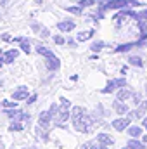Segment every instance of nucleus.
<instances>
[{
    "instance_id": "nucleus-1",
    "label": "nucleus",
    "mask_w": 147,
    "mask_h": 149,
    "mask_svg": "<svg viewBox=\"0 0 147 149\" xmlns=\"http://www.w3.org/2000/svg\"><path fill=\"white\" fill-rule=\"evenodd\" d=\"M69 118V101L68 99H61V108L57 111V116H55V121H66Z\"/></svg>"
},
{
    "instance_id": "nucleus-2",
    "label": "nucleus",
    "mask_w": 147,
    "mask_h": 149,
    "mask_svg": "<svg viewBox=\"0 0 147 149\" xmlns=\"http://www.w3.org/2000/svg\"><path fill=\"white\" fill-rule=\"evenodd\" d=\"M125 85H126L125 78H116V80H111L109 83L106 85V88L102 90V94H111V92H114L116 88H121V87H125Z\"/></svg>"
},
{
    "instance_id": "nucleus-3",
    "label": "nucleus",
    "mask_w": 147,
    "mask_h": 149,
    "mask_svg": "<svg viewBox=\"0 0 147 149\" xmlns=\"http://www.w3.org/2000/svg\"><path fill=\"white\" fill-rule=\"evenodd\" d=\"M73 125H74V128H76L78 132H88L90 121H88V118H87L85 114H81L80 118H76V120H73Z\"/></svg>"
},
{
    "instance_id": "nucleus-4",
    "label": "nucleus",
    "mask_w": 147,
    "mask_h": 149,
    "mask_svg": "<svg viewBox=\"0 0 147 149\" xmlns=\"http://www.w3.org/2000/svg\"><path fill=\"white\" fill-rule=\"evenodd\" d=\"M112 128L114 130H118V132H123V130H126L128 127H130V118H116V120H112Z\"/></svg>"
},
{
    "instance_id": "nucleus-5",
    "label": "nucleus",
    "mask_w": 147,
    "mask_h": 149,
    "mask_svg": "<svg viewBox=\"0 0 147 149\" xmlns=\"http://www.w3.org/2000/svg\"><path fill=\"white\" fill-rule=\"evenodd\" d=\"M146 111H147V102L144 101V102H140V106H139L135 111H130V113H128V118H130V120H139V118H144Z\"/></svg>"
},
{
    "instance_id": "nucleus-6",
    "label": "nucleus",
    "mask_w": 147,
    "mask_h": 149,
    "mask_svg": "<svg viewBox=\"0 0 147 149\" xmlns=\"http://www.w3.org/2000/svg\"><path fill=\"white\" fill-rule=\"evenodd\" d=\"M45 66H47V70H50V71H57V70L61 68V61H59L55 56H50V57H45Z\"/></svg>"
},
{
    "instance_id": "nucleus-7",
    "label": "nucleus",
    "mask_w": 147,
    "mask_h": 149,
    "mask_svg": "<svg viewBox=\"0 0 147 149\" xmlns=\"http://www.w3.org/2000/svg\"><path fill=\"white\" fill-rule=\"evenodd\" d=\"M28 94H30V92H28V87L23 85V87H19L16 92H12V99H14V101H24V99H28Z\"/></svg>"
},
{
    "instance_id": "nucleus-8",
    "label": "nucleus",
    "mask_w": 147,
    "mask_h": 149,
    "mask_svg": "<svg viewBox=\"0 0 147 149\" xmlns=\"http://www.w3.org/2000/svg\"><path fill=\"white\" fill-rule=\"evenodd\" d=\"M132 95H133V92L130 88H126V85H125L118 92V101H128V99H132Z\"/></svg>"
},
{
    "instance_id": "nucleus-9",
    "label": "nucleus",
    "mask_w": 147,
    "mask_h": 149,
    "mask_svg": "<svg viewBox=\"0 0 147 149\" xmlns=\"http://www.w3.org/2000/svg\"><path fill=\"white\" fill-rule=\"evenodd\" d=\"M50 120H52V114H50L49 111H43L42 114H40V118H38V125L43 127V128H47L49 123H50Z\"/></svg>"
},
{
    "instance_id": "nucleus-10",
    "label": "nucleus",
    "mask_w": 147,
    "mask_h": 149,
    "mask_svg": "<svg viewBox=\"0 0 147 149\" xmlns=\"http://www.w3.org/2000/svg\"><path fill=\"white\" fill-rule=\"evenodd\" d=\"M17 54H19V52H17L16 49H10V50H7V52L2 56V61H3V63H14V59L17 57Z\"/></svg>"
},
{
    "instance_id": "nucleus-11",
    "label": "nucleus",
    "mask_w": 147,
    "mask_h": 149,
    "mask_svg": "<svg viewBox=\"0 0 147 149\" xmlns=\"http://www.w3.org/2000/svg\"><path fill=\"white\" fill-rule=\"evenodd\" d=\"M126 132H128V135H130V137L139 139V137L142 135V127H139V125H132V127H128V128H126Z\"/></svg>"
},
{
    "instance_id": "nucleus-12",
    "label": "nucleus",
    "mask_w": 147,
    "mask_h": 149,
    "mask_svg": "<svg viewBox=\"0 0 147 149\" xmlns=\"http://www.w3.org/2000/svg\"><path fill=\"white\" fill-rule=\"evenodd\" d=\"M97 142H101L102 146H112V142H114V139L107 135V134H99L97 135Z\"/></svg>"
},
{
    "instance_id": "nucleus-13",
    "label": "nucleus",
    "mask_w": 147,
    "mask_h": 149,
    "mask_svg": "<svg viewBox=\"0 0 147 149\" xmlns=\"http://www.w3.org/2000/svg\"><path fill=\"white\" fill-rule=\"evenodd\" d=\"M112 108H114V111L118 113V114H125V113H128V106H126L123 101H116V102L112 104Z\"/></svg>"
},
{
    "instance_id": "nucleus-14",
    "label": "nucleus",
    "mask_w": 147,
    "mask_h": 149,
    "mask_svg": "<svg viewBox=\"0 0 147 149\" xmlns=\"http://www.w3.org/2000/svg\"><path fill=\"white\" fill-rule=\"evenodd\" d=\"M57 28H59L61 31H71L74 28V23L73 21H59V23H57Z\"/></svg>"
},
{
    "instance_id": "nucleus-15",
    "label": "nucleus",
    "mask_w": 147,
    "mask_h": 149,
    "mask_svg": "<svg viewBox=\"0 0 147 149\" xmlns=\"http://www.w3.org/2000/svg\"><path fill=\"white\" fill-rule=\"evenodd\" d=\"M140 43H142V40H140V42H135V43H123V45L116 47L114 52H126V50H130V49H133L135 45H140Z\"/></svg>"
},
{
    "instance_id": "nucleus-16",
    "label": "nucleus",
    "mask_w": 147,
    "mask_h": 149,
    "mask_svg": "<svg viewBox=\"0 0 147 149\" xmlns=\"http://www.w3.org/2000/svg\"><path fill=\"white\" fill-rule=\"evenodd\" d=\"M126 146H128L130 149H144V144H142L139 139H133V137H132V141L126 142Z\"/></svg>"
},
{
    "instance_id": "nucleus-17",
    "label": "nucleus",
    "mask_w": 147,
    "mask_h": 149,
    "mask_svg": "<svg viewBox=\"0 0 147 149\" xmlns=\"http://www.w3.org/2000/svg\"><path fill=\"white\" fill-rule=\"evenodd\" d=\"M94 37V30H88V31H81L80 35H78V40L80 42H85V40H88V38Z\"/></svg>"
},
{
    "instance_id": "nucleus-18",
    "label": "nucleus",
    "mask_w": 147,
    "mask_h": 149,
    "mask_svg": "<svg viewBox=\"0 0 147 149\" xmlns=\"http://www.w3.org/2000/svg\"><path fill=\"white\" fill-rule=\"evenodd\" d=\"M128 61H130V64H132V66H139V68H142V66H144L142 59H140V57H137V56H132Z\"/></svg>"
},
{
    "instance_id": "nucleus-19",
    "label": "nucleus",
    "mask_w": 147,
    "mask_h": 149,
    "mask_svg": "<svg viewBox=\"0 0 147 149\" xmlns=\"http://www.w3.org/2000/svg\"><path fill=\"white\" fill-rule=\"evenodd\" d=\"M81 114H85V111H83V108H80V106H76V108H73V111H71V118H73V120H76V118H80Z\"/></svg>"
},
{
    "instance_id": "nucleus-20",
    "label": "nucleus",
    "mask_w": 147,
    "mask_h": 149,
    "mask_svg": "<svg viewBox=\"0 0 147 149\" xmlns=\"http://www.w3.org/2000/svg\"><path fill=\"white\" fill-rule=\"evenodd\" d=\"M9 130H12V132H21V130H23V125H21L19 121H14V123L10 125V128H9Z\"/></svg>"
},
{
    "instance_id": "nucleus-21",
    "label": "nucleus",
    "mask_w": 147,
    "mask_h": 149,
    "mask_svg": "<svg viewBox=\"0 0 147 149\" xmlns=\"http://www.w3.org/2000/svg\"><path fill=\"white\" fill-rule=\"evenodd\" d=\"M21 50H23V52H26V54H30V52H31L30 43H28L26 40H23V42H21Z\"/></svg>"
},
{
    "instance_id": "nucleus-22",
    "label": "nucleus",
    "mask_w": 147,
    "mask_h": 149,
    "mask_svg": "<svg viewBox=\"0 0 147 149\" xmlns=\"http://www.w3.org/2000/svg\"><path fill=\"white\" fill-rule=\"evenodd\" d=\"M102 47H104V42H95V43H92V50H94V52H99Z\"/></svg>"
},
{
    "instance_id": "nucleus-23",
    "label": "nucleus",
    "mask_w": 147,
    "mask_h": 149,
    "mask_svg": "<svg viewBox=\"0 0 147 149\" xmlns=\"http://www.w3.org/2000/svg\"><path fill=\"white\" fill-rule=\"evenodd\" d=\"M95 2H97V0H81V2H80V7H81V9H83V7H90V5H94Z\"/></svg>"
},
{
    "instance_id": "nucleus-24",
    "label": "nucleus",
    "mask_w": 147,
    "mask_h": 149,
    "mask_svg": "<svg viewBox=\"0 0 147 149\" xmlns=\"http://www.w3.org/2000/svg\"><path fill=\"white\" fill-rule=\"evenodd\" d=\"M66 10L68 12H71V14H81V7H66Z\"/></svg>"
},
{
    "instance_id": "nucleus-25",
    "label": "nucleus",
    "mask_w": 147,
    "mask_h": 149,
    "mask_svg": "<svg viewBox=\"0 0 147 149\" xmlns=\"http://www.w3.org/2000/svg\"><path fill=\"white\" fill-rule=\"evenodd\" d=\"M0 106H3V108H17V104L16 102H10V101H2Z\"/></svg>"
},
{
    "instance_id": "nucleus-26",
    "label": "nucleus",
    "mask_w": 147,
    "mask_h": 149,
    "mask_svg": "<svg viewBox=\"0 0 147 149\" xmlns=\"http://www.w3.org/2000/svg\"><path fill=\"white\" fill-rule=\"evenodd\" d=\"M57 111H59L57 104H52V106H50V109H49V113L52 114V118H55V116H57Z\"/></svg>"
},
{
    "instance_id": "nucleus-27",
    "label": "nucleus",
    "mask_w": 147,
    "mask_h": 149,
    "mask_svg": "<svg viewBox=\"0 0 147 149\" xmlns=\"http://www.w3.org/2000/svg\"><path fill=\"white\" fill-rule=\"evenodd\" d=\"M140 31H142V40H146L147 38V24L140 23Z\"/></svg>"
},
{
    "instance_id": "nucleus-28",
    "label": "nucleus",
    "mask_w": 147,
    "mask_h": 149,
    "mask_svg": "<svg viewBox=\"0 0 147 149\" xmlns=\"http://www.w3.org/2000/svg\"><path fill=\"white\" fill-rule=\"evenodd\" d=\"M132 99H133V102H135V104H137V106H139V102H140V95H139V94H135V92H133V95H132Z\"/></svg>"
},
{
    "instance_id": "nucleus-29",
    "label": "nucleus",
    "mask_w": 147,
    "mask_h": 149,
    "mask_svg": "<svg viewBox=\"0 0 147 149\" xmlns=\"http://www.w3.org/2000/svg\"><path fill=\"white\" fill-rule=\"evenodd\" d=\"M54 40H55V43H59V45H62V43H64V42H66V40H64V38L61 37V35H57V37L54 38Z\"/></svg>"
},
{
    "instance_id": "nucleus-30",
    "label": "nucleus",
    "mask_w": 147,
    "mask_h": 149,
    "mask_svg": "<svg viewBox=\"0 0 147 149\" xmlns=\"http://www.w3.org/2000/svg\"><path fill=\"white\" fill-rule=\"evenodd\" d=\"M137 19H147V10H144V12H139V14H137Z\"/></svg>"
},
{
    "instance_id": "nucleus-31",
    "label": "nucleus",
    "mask_w": 147,
    "mask_h": 149,
    "mask_svg": "<svg viewBox=\"0 0 147 149\" xmlns=\"http://www.w3.org/2000/svg\"><path fill=\"white\" fill-rule=\"evenodd\" d=\"M26 101H28V104H33V102L37 101V94H33V95H30V97H28Z\"/></svg>"
},
{
    "instance_id": "nucleus-32",
    "label": "nucleus",
    "mask_w": 147,
    "mask_h": 149,
    "mask_svg": "<svg viewBox=\"0 0 147 149\" xmlns=\"http://www.w3.org/2000/svg\"><path fill=\"white\" fill-rule=\"evenodd\" d=\"M92 149H107V146H102V144L99 142V144H94V146H92Z\"/></svg>"
},
{
    "instance_id": "nucleus-33",
    "label": "nucleus",
    "mask_w": 147,
    "mask_h": 149,
    "mask_svg": "<svg viewBox=\"0 0 147 149\" xmlns=\"http://www.w3.org/2000/svg\"><path fill=\"white\" fill-rule=\"evenodd\" d=\"M9 3V0H0V7H5Z\"/></svg>"
},
{
    "instance_id": "nucleus-34",
    "label": "nucleus",
    "mask_w": 147,
    "mask_h": 149,
    "mask_svg": "<svg viewBox=\"0 0 147 149\" xmlns=\"http://www.w3.org/2000/svg\"><path fill=\"white\" fill-rule=\"evenodd\" d=\"M2 40H10V35H7V33H5V35H2Z\"/></svg>"
},
{
    "instance_id": "nucleus-35",
    "label": "nucleus",
    "mask_w": 147,
    "mask_h": 149,
    "mask_svg": "<svg viewBox=\"0 0 147 149\" xmlns=\"http://www.w3.org/2000/svg\"><path fill=\"white\" fill-rule=\"evenodd\" d=\"M144 127L147 128V118H144Z\"/></svg>"
},
{
    "instance_id": "nucleus-36",
    "label": "nucleus",
    "mask_w": 147,
    "mask_h": 149,
    "mask_svg": "<svg viewBox=\"0 0 147 149\" xmlns=\"http://www.w3.org/2000/svg\"><path fill=\"white\" fill-rule=\"evenodd\" d=\"M144 142H147V135H146V137H144Z\"/></svg>"
},
{
    "instance_id": "nucleus-37",
    "label": "nucleus",
    "mask_w": 147,
    "mask_h": 149,
    "mask_svg": "<svg viewBox=\"0 0 147 149\" xmlns=\"http://www.w3.org/2000/svg\"><path fill=\"white\" fill-rule=\"evenodd\" d=\"M2 56H3V54H2V50H0V59H2Z\"/></svg>"
},
{
    "instance_id": "nucleus-38",
    "label": "nucleus",
    "mask_w": 147,
    "mask_h": 149,
    "mask_svg": "<svg viewBox=\"0 0 147 149\" xmlns=\"http://www.w3.org/2000/svg\"><path fill=\"white\" fill-rule=\"evenodd\" d=\"M123 149H130V148H128V146H125V148H123Z\"/></svg>"
}]
</instances>
